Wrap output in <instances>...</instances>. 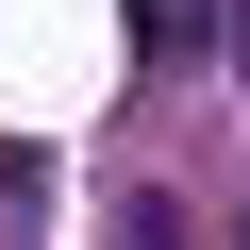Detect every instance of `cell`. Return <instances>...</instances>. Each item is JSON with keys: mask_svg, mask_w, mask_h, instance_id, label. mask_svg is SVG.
I'll return each mask as SVG.
<instances>
[{"mask_svg": "<svg viewBox=\"0 0 250 250\" xmlns=\"http://www.w3.org/2000/svg\"><path fill=\"white\" fill-rule=\"evenodd\" d=\"M134 50H150V67H200V50H217V0H134Z\"/></svg>", "mask_w": 250, "mask_h": 250, "instance_id": "6da1fadb", "label": "cell"}, {"mask_svg": "<svg viewBox=\"0 0 250 250\" xmlns=\"http://www.w3.org/2000/svg\"><path fill=\"white\" fill-rule=\"evenodd\" d=\"M217 34H233V67H250V0H217Z\"/></svg>", "mask_w": 250, "mask_h": 250, "instance_id": "7a4b0ae2", "label": "cell"}, {"mask_svg": "<svg viewBox=\"0 0 250 250\" xmlns=\"http://www.w3.org/2000/svg\"><path fill=\"white\" fill-rule=\"evenodd\" d=\"M233 250H250V217H233Z\"/></svg>", "mask_w": 250, "mask_h": 250, "instance_id": "3957f363", "label": "cell"}]
</instances>
